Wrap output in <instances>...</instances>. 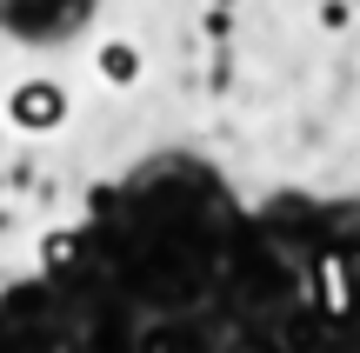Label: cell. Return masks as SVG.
I'll use <instances>...</instances> for the list:
<instances>
[{
    "label": "cell",
    "instance_id": "7",
    "mask_svg": "<svg viewBox=\"0 0 360 353\" xmlns=\"http://www.w3.org/2000/svg\"><path fill=\"white\" fill-rule=\"evenodd\" d=\"M0 280H7V274H0Z\"/></svg>",
    "mask_w": 360,
    "mask_h": 353
},
{
    "label": "cell",
    "instance_id": "5",
    "mask_svg": "<svg viewBox=\"0 0 360 353\" xmlns=\"http://www.w3.org/2000/svg\"><path fill=\"white\" fill-rule=\"evenodd\" d=\"M314 27H321V34H347L354 27V0H321V7H314Z\"/></svg>",
    "mask_w": 360,
    "mask_h": 353
},
{
    "label": "cell",
    "instance_id": "1",
    "mask_svg": "<svg viewBox=\"0 0 360 353\" xmlns=\"http://www.w3.org/2000/svg\"><path fill=\"white\" fill-rule=\"evenodd\" d=\"M0 114H7L13 133H53L67 120V87L60 80H20L13 93H0Z\"/></svg>",
    "mask_w": 360,
    "mask_h": 353
},
{
    "label": "cell",
    "instance_id": "6",
    "mask_svg": "<svg viewBox=\"0 0 360 353\" xmlns=\"http://www.w3.org/2000/svg\"><path fill=\"white\" fill-rule=\"evenodd\" d=\"M0 194H7V167H0Z\"/></svg>",
    "mask_w": 360,
    "mask_h": 353
},
{
    "label": "cell",
    "instance_id": "3",
    "mask_svg": "<svg viewBox=\"0 0 360 353\" xmlns=\"http://www.w3.org/2000/svg\"><path fill=\"white\" fill-rule=\"evenodd\" d=\"M94 74H101L107 87H141L147 53L134 47V40H101V53H94Z\"/></svg>",
    "mask_w": 360,
    "mask_h": 353
},
{
    "label": "cell",
    "instance_id": "2",
    "mask_svg": "<svg viewBox=\"0 0 360 353\" xmlns=\"http://www.w3.org/2000/svg\"><path fill=\"white\" fill-rule=\"evenodd\" d=\"M307 293H314V314L321 320H347L354 314V267L340 253H321L307 267Z\"/></svg>",
    "mask_w": 360,
    "mask_h": 353
},
{
    "label": "cell",
    "instance_id": "4",
    "mask_svg": "<svg viewBox=\"0 0 360 353\" xmlns=\"http://www.w3.org/2000/svg\"><path fill=\"white\" fill-rule=\"evenodd\" d=\"M74 253H80V227H53V234L40 240V267H47V274L74 267Z\"/></svg>",
    "mask_w": 360,
    "mask_h": 353
}]
</instances>
